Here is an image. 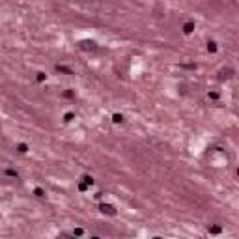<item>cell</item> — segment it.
Here are the masks:
<instances>
[{
    "label": "cell",
    "mask_w": 239,
    "mask_h": 239,
    "mask_svg": "<svg viewBox=\"0 0 239 239\" xmlns=\"http://www.w3.org/2000/svg\"><path fill=\"white\" fill-rule=\"evenodd\" d=\"M220 230H222L220 226H213V228H209V232H211V234H219Z\"/></svg>",
    "instance_id": "8992f818"
},
{
    "label": "cell",
    "mask_w": 239,
    "mask_h": 239,
    "mask_svg": "<svg viewBox=\"0 0 239 239\" xmlns=\"http://www.w3.org/2000/svg\"><path fill=\"white\" fill-rule=\"evenodd\" d=\"M101 213H107V215H116V209H114V205H110V204H101Z\"/></svg>",
    "instance_id": "6da1fadb"
},
{
    "label": "cell",
    "mask_w": 239,
    "mask_h": 239,
    "mask_svg": "<svg viewBox=\"0 0 239 239\" xmlns=\"http://www.w3.org/2000/svg\"><path fill=\"white\" fill-rule=\"evenodd\" d=\"M81 47H82V49L93 51V49H95V41H92V39H90V41H88V39H84V41H81Z\"/></svg>",
    "instance_id": "7a4b0ae2"
},
{
    "label": "cell",
    "mask_w": 239,
    "mask_h": 239,
    "mask_svg": "<svg viewBox=\"0 0 239 239\" xmlns=\"http://www.w3.org/2000/svg\"><path fill=\"white\" fill-rule=\"evenodd\" d=\"M122 122H123V118L120 114H114V123H122Z\"/></svg>",
    "instance_id": "52a82bcc"
},
{
    "label": "cell",
    "mask_w": 239,
    "mask_h": 239,
    "mask_svg": "<svg viewBox=\"0 0 239 239\" xmlns=\"http://www.w3.org/2000/svg\"><path fill=\"white\" fill-rule=\"evenodd\" d=\"M153 239H161V237H153Z\"/></svg>",
    "instance_id": "30bf717a"
},
{
    "label": "cell",
    "mask_w": 239,
    "mask_h": 239,
    "mask_svg": "<svg viewBox=\"0 0 239 239\" xmlns=\"http://www.w3.org/2000/svg\"><path fill=\"white\" fill-rule=\"evenodd\" d=\"M19 151H21V153H26V151H28V146H26V144H19Z\"/></svg>",
    "instance_id": "5b68a950"
},
{
    "label": "cell",
    "mask_w": 239,
    "mask_h": 239,
    "mask_svg": "<svg viewBox=\"0 0 239 239\" xmlns=\"http://www.w3.org/2000/svg\"><path fill=\"white\" fill-rule=\"evenodd\" d=\"M208 49H209V51H211V52H213V51H215V49H217V47H215V43H213V41H211V43H208Z\"/></svg>",
    "instance_id": "ba28073f"
},
{
    "label": "cell",
    "mask_w": 239,
    "mask_h": 239,
    "mask_svg": "<svg viewBox=\"0 0 239 239\" xmlns=\"http://www.w3.org/2000/svg\"><path fill=\"white\" fill-rule=\"evenodd\" d=\"M36 196H45V194H43L41 189H36Z\"/></svg>",
    "instance_id": "9c48e42d"
},
{
    "label": "cell",
    "mask_w": 239,
    "mask_h": 239,
    "mask_svg": "<svg viewBox=\"0 0 239 239\" xmlns=\"http://www.w3.org/2000/svg\"><path fill=\"white\" fill-rule=\"evenodd\" d=\"M56 239H77V237H75V235H71V234H66V232H62V234H60V235H58Z\"/></svg>",
    "instance_id": "277c9868"
},
{
    "label": "cell",
    "mask_w": 239,
    "mask_h": 239,
    "mask_svg": "<svg viewBox=\"0 0 239 239\" xmlns=\"http://www.w3.org/2000/svg\"><path fill=\"white\" fill-rule=\"evenodd\" d=\"M193 30H194V25H193V22H185V26H183V32H185V34H190Z\"/></svg>",
    "instance_id": "3957f363"
}]
</instances>
